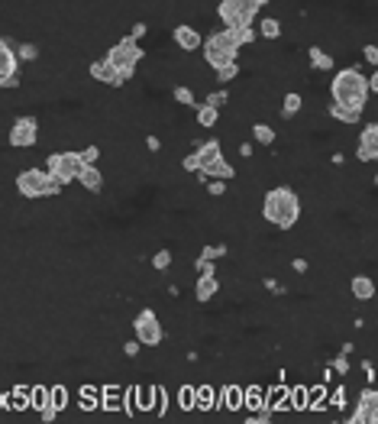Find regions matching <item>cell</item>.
<instances>
[{
  "instance_id": "1",
  "label": "cell",
  "mask_w": 378,
  "mask_h": 424,
  "mask_svg": "<svg viewBox=\"0 0 378 424\" xmlns=\"http://www.w3.org/2000/svg\"><path fill=\"white\" fill-rule=\"evenodd\" d=\"M259 217H262L268 227L281 233H291L304 217V204H301V194L295 192L291 185H272L265 188L262 194V208H259Z\"/></svg>"
},
{
  "instance_id": "2",
  "label": "cell",
  "mask_w": 378,
  "mask_h": 424,
  "mask_svg": "<svg viewBox=\"0 0 378 424\" xmlns=\"http://www.w3.org/2000/svg\"><path fill=\"white\" fill-rule=\"evenodd\" d=\"M333 104L340 107H355V110H365L369 104L372 91H369V75H365L359 65H346V69H336L330 78V88H326Z\"/></svg>"
},
{
  "instance_id": "3",
  "label": "cell",
  "mask_w": 378,
  "mask_h": 424,
  "mask_svg": "<svg viewBox=\"0 0 378 424\" xmlns=\"http://www.w3.org/2000/svg\"><path fill=\"white\" fill-rule=\"evenodd\" d=\"M13 192L20 201H52L61 198L65 185H59L52 175L46 172V165H30V169H20L13 175Z\"/></svg>"
},
{
  "instance_id": "4",
  "label": "cell",
  "mask_w": 378,
  "mask_h": 424,
  "mask_svg": "<svg viewBox=\"0 0 378 424\" xmlns=\"http://www.w3.org/2000/svg\"><path fill=\"white\" fill-rule=\"evenodd\" d=\"M197 159H201V172L197 175L204 178H220V182H233L240 172H236V165L227 159V153H223V139L220 136H204L201 143L194 146Z\"/></svg>"
},
{
  "instance_id": "5",
  "label": "cell",
  "mask_w": 378,
  "mask_h": 424,
  "mask_svg": "<svg viewBox=\"0 0 378 424\" xmlns=\"http://www.w3.org/2000/svg\"><path fill=\"white\" fill-rule=\"evenodd\" d=\"M240 39H236L233 30H213L204 36V46H201V59H204L207 69H217V65L227 62H240Z\"/></svg>"
},
{
  "instance_id": "6",
  "label": "cell",
  "mask_w": 378,
  "mask_h": 424,
  "mask_svg": "<svg viewBox=\"0 0 378 424\" xmlns=\"http://www.w3.org/2000/svg\"><path fill=\"white\" fill-rule=\"evenodd\" d=\"M272 0H217V20L223 30H242L256 23L259 10Z\"/></svg>"
},
{
  "instance_id": "7",
  "label": "cell",
  "mask_w": 378,
  "mask_h": 424,
  "mask_svg": "<svg viewBox=\"0 0 378 424\" xmlns=\"http://www.w3.org/2000/svg\"><path fill=\"white\" fill-rule=\"evenodd\" d=\"M104 59H107L110 65H117V69H120L123 75L133 81V75L139 71V65L146 62V49H143V42H136V39L120 36L114 46L104 52Z\"/></svg>"
},
{
  "instance_id": "8",
  "label": "cell",
  "mask_w": 378,
  "mask_h": 424,
  "mask_svg": "<svg viewBox=\"0 0 378 424\" xmlns=\"http://www.w3.org/2000/svg\"><path fill=\"white\" fill-rule=\"evenodd\" d=\"M39 133H42V126H39L36 114H16L7 130V146L16 149V153H30V149L39 146V139H42Z\"/></svg>"
},
{
  "instance_id": "9",
  "label": "cell",
  "mask_w": 378,
  "mask_h": 424,
  "mask_svg": "<svg viewBox=\"0 0 378 424\" xmlns=\"http://www.w3.org/2000/svg\"><path fill=\"white\" fill-rule=\"evenodd\" d=\"M81 149H55L46 155V172L59 182V185H75L78 182V169H81Z\"/></svg>"
},
{
  "instance_id": "10",
  "label": "cell",
  "mask_w": 378,
  "mask_h": 424,
  "mask_svg": "<svg viewBox=\"0 0 378 424\" xmlns=\"http://www.w3.org/2000/svg\"><path fill=\"white\" fill-rule=\"evenodd\" d=\"M20 55H16V42L7 36H0V91H20L23 85V71H20Z\"/></svg>"
},
{
  "instance_id": "11",
  "label": "cell",
  "mask_w": 378,
  "mask_h": 424,
  "mask_svg": "<svg viewBox=\"0 0 378 424\" xmlns=\"http://www.w3.org/2000/svg\"><path fill=\"white\" fill-rule=\"evenodd\" d=\"M133 334H136V340L143 347H159L165 340V324L155 314V308H139V314L133 317Z\"/></svg>"
},
{
  "instance_id": "12",
  "label": "cell",
  "mask_w": 378,
  "mask_h": 424,
  "mask_svg": "<svg viewBox=\"0 0 378 424\" xmlns=\"http://www.w3.org/2000/svg\"><path fill=\"white\" fill-rule=\"evenodd\" d=\"M88 78H91L94 85H104V88H126L129 78L123 75L117 65H110L107 59H94L88 62Z\"/></svg>"
},
{
  "instance_id": "13",
  "label": "cell",
  "mask_w": 378,
  "mask_h": 424,
  "mask_svg": "<svg viewBox=\"0 0 378 424\" xmlns=\"http://www.w3.org/2000/svg\"><path fill=\"white\" fill-rule=\"evenodd\" d=\"M349 424H378V389L369 386L359 392V401H355L353 415L346 418Z\"/></svg>"
},
{
  "instance_id": "14",
  "label": "cell",
  "mask_w": 378,
  "mask_h": 424,
  "mask_svg": "<svg viewBox=\"0 0 378 424\" xmlns=\"http://www.w3.org/2000/svg\"><path fill=\"white\" fill-rule=\"evenodd\" d=\"M78 188H81L84 194H104V185H107V175L100 172V165L98 163H81V169H78V182H75Z\"/></svg>"
},
{
  "instance_id": "15",
  "label": "cell",
  "mask_w": 378,
  "mask_h": 424,
  "mask_svg": "<svg viewBox=\"0 0 378 424\" xmlns=\"http://www.w3.org/2000/svg\"><path fill=\"white\" fill-rule=\"evenodd\" d=\"M172 46L182 49V52H197V49L204 46V36L197 30L194 23H175L172 26Z\"/></svg>"
},
{
  "instance_id": "16",
  "label": "cell",
  "mask_w": 378,
  "mask_h": 424,
  "mask_svg": "<svg viewBox=\"0 0 378 424\" xmlns=\"http://www.w3.org/2000/svg\"><path fill=\"white\" fill-rule=\"evenodd\" d=\"M349 298L359 301V305H365V301H375L378 295V285H375V278L369 276V272H353L349 276Z\"/></svg>"
},
{
  "instance_id": "17",
  "label": "cell",
  "mask_w": 378,
  "mask_h": 424,
  "mask_svg": "<svg viewBox=\"0 0 378 424\" xmlns=\"http://www.w3.org/2000/svg\"><path fill=\"white\" fill-rule=\"evenodd\" d=\"M220 288H223V282H220L217 272H201L194 282V301L197 305H207V301H213L220 295Z\"/></svg>"
},
{
  "instance_id": "18",
  "label": "cell",
  "mask_w": 378,
  "mask_h": 424,
  "mask_svg": "<svg viewBox=\"0 0 378 424\" xmlns=\"http://www.w3.org/2000/svg\"><path fill=\"white\" fill-rule=\"evenodd\" d=\"M304 110V94L301 91H285L281 94V107H278V120L281 124H295Z\"/></svg>"
},
{
  "instance_id": "19",
  "label": "cell",
  "mask_w": 378,
  "mask_h": 424,
  "mask_svg": "<svg viewBox=\"0 0 378 424\" xmlns=\"http://www.w3.org/2000/svg\"><path fill=\"white\" fill-rule=\"evenodd\" d=\"M326 117H330L333 124H343V126H359L362 124L365 110H355V107H340V104H333L326 100Z\"/></svg>"
},
{
  "instance_id": "20",
  "label": "cell",
  "mask_w": 378,
  "mask_h": 424,
  "mask_svg": "<svg viewBox=\"0 0 378 424\" xmlns=\"http://www.w3.org/2000/svg\"><path fill=\"white\" fill-rule=\"evenodd\" d=\"M307 65L310 71H336V55H330L324 46H307Z\"/></svg>"
},
{
  "instance_id": "21",
  "label": "cell",
  "mask_w": 378,
  "mask_h": 424,
  "mask_svg": "<svg viewBox=\"0 0 378 424\" xmlns=\"http://www.w3.org/2000/svg\"><path fill=\"white\" fill-rule=\"evenodd\" d=\"M220 117H223V110L220 107H211V104H204V100H197L194 104V124L201 126V130H213V126L220 124Z\"/></svg>"
},
{
  "instance_id": "22",
  "label": "cell",
  "mask_w": 378,
  "mask_h": 424,
  "mask_svg": "<svg viewBox=\"0 0 378 424\" xmlns=\"http://www.w3.org/2000/svg\"><path fill=\"white\" fill-rule=\"evenodd\" d=\"M355 146L369 149V155L378 163V120H372V124H362V130L355 133Z\"/></svg>"
},
{
  "instance_id": "23",
  "label": "cell",
  "mask_w": 378,
  "mask_h": 424,
  "mask_svg": "<svg viewBox=\"0 0 378 424\" xmlns=\"http://www.w3.org/2000/svg\"><path fill=\"white\" fill-rule=\"evenodd\" d=\"M256 30H259V39H265V42H278L281 36H285V23H281L278 16H262L256 23Z\"/></svg>"
},
{
  "instance_id": "24",
  "label": "cell",
  "mask_w": 378,
  "mask_h": 424,
  "mask_svg": "<svg viewBox=\"0 0 378 424\" xmlns=\"http://www.w3.org/2000/svg\"><path fill=\"white\" fill-rule=\"evenodd\" d=\"M249 133H252V143L262 149L275 146V139H278V130H275L272 124H265V120H256V124L249 126Z\"/></svg>"
},
{
  "instance_id": "25",
  "label": "cell",
  "mask_w": 378,
  "mask_h": 424,
  "mask_svg": "<svg viewBox=\"0 0 378 424\" xmlns=\"http://www.w3.org/2000/svg\"><path fill=\"white\" fill-rule=\"evenodd\" d=\"M240 78H242L240 62H227V65H217V69H213V81H217V88H230L233 81H240Z\"/></svg>"
},
{
  "instance_id": "26",
  "label": "cell",
  "mask_w": 378,
  "mask_h": 424,
  "mask_svg": "<svg viewBox=\"0 0 378 424\" xmlns=\"http://www.w3.org/2000/svg\"><path fill=\"white\" fill-rule=\"evenodd\" d=\"M16 55H20V62L33 65L42 59V49H39V42H33V39H20V42H16Z\"/></svg>"
},
{
  "instance_id": "27",
  "label": "cell",
  "mask_w": 378,
  "mask_h": 424,
  "mask_svg": "<svg viewBox=\"0 0 378 424\" xmlns=\"http://www.w3.org/2000/svg\"><path fill=\"white\" fill-rule=\"evenodd\" d=\"M172 100L178 104V107H194L197 104V94L191 85H184V81H178V85H172Z\"/></svg>"
},
{
  "instance_id": "28",
  "label": "cell",
  "mask_w": 378,
  "mask_h": 424,
  "mask_svg": "<svg viewBox=\"0 0 378 424\" xmlns=\"http://www.w3.org/2000/svg\"><path fill=\"white\" fill-rule=\"evenodd\" d=\"M172 262H175V253L168 247H159L155 253L149 256V266L152 272H172Z\"/></svg>"
},
{
  "instance_id": "29",
  "label": "cell",
  "mask_w": 378,
  "mask_h": 424,
  "mask_svg": "<svg viewBox=\"0 0 378 424\" xmlns=\"http://www.w3.org/2000/svg\"><path fill=\"white\" fill-rule=\"evenodd\" d=\"M204 104H211V107H230L233 104V94H230V88H211L207 91V98H204Z\"/></svg>"
},
{
  "instance_id": "30",
  "label": "cell",
  "mask_w": 378,
  "mask_h": 424,
  "mask_svg": "<svg viewBox=\"0 0 378 424\" xmlns=\"http://www.w3.org/2000/svg\"><path fill=\"white\" fill-rule=\"evenodd\" d=\"M227 192H230V182H220V178H204V194L207 198H227Z\"/></svg>"
},
{
  "instance_id": "31",
  "label": "cell",
  "mask_w": 378,
  "mask_h": 424,
  "mask_svg": "<svg viewBox=\"0 0 378 424\" xmlns=\"http://www.w3.org/2000/svg\"><path fill=\"white\" fill-rule=\"evenodd\" d=\"M223 408H230V411L242 408V389L240 386H227V389H223Z\"/></svg>"
},
{
  "instance_id": "32",
  "label": "cell",
  "mask_w": 378,
  "mask_h": 424,
  "mask_svg": "<svg viewBox=\"0 0 378 424\" xmlns=\"http://www.w3.org/2000/svg\"><path fill=\"white\" fill-rule=\"evenodd\" d=\"M178 169H182L184 175H197V172H201V159H197L194 149H191V153H184L182 159H178Z\"/></svg>"
},
{
  "instance_id": "33",
  "label": "cell",
  "mask_w": 378,
  "mask_h": 424,
  "mask_svg": "<svg viewBox=\"0 0 378 424\" xmlns=\"http://www.w3.org/2000/svg\"><path fill=\"white\" fill-rule=\"evenodd\" d=\"M236 33V39H240V46L246 49V46H256L259 42V30H256V23L252 26H242V30H233Z\"/></svg>"
},
{
  "instance_id": "34",
  "label": "cell",
  "mask_w": 378,
  "mask_h": 424,
  "mask_svg": "<svg viewBox=\"0 0 378 424\" xmlns=\"http://www.w3.org/2000/svg\"><path fill=\"white\" fill-rule=\"evenodd\" d=\"M272 421V405L265 401V405H259L256 411H249V418H246V424H268Z\"/></svg>"
},
{
  "instance_id": "35",
  "label": "cell",
  "mask_w": 378,
  "mask_h": 424,
  "mask_svg": "<svg viewBox=\"0 0 378 424\" xmlns=\"http://www.w3.org/2000/svg\"><path fill=\"white\" fill-rule=\"evenodd\" d=\"M49 405V389L46 386H36V389H30V408H46Z\"/></svg>"
},
{
  "instance_id": "36",
  "label": "cell",
  "mask_w": 378,
  "mask_h": 424,
  "mask_svg": "<svg viewBox=\"0 0 378 424\" xmlns=\"http://www.w3.org/2000/svg\"><path fill=\"white\" fill-rule=\"evenodd\" d=\"M49 405L59 408V411H65V405H69V389H61V386L49 389Z\"/></svg>"
},
{
  "instance_id": "37",
  "label": "cell",
  "mask_w": 378,
  "mask_h": 424,
  "mask_svg": "<svg viewBox=\"0 0 378 424\" xmlns=\"http://www.w3.org/2000/svg\"><path fill=\"white\" fill-rule=\"evenodd\" d=\"M213 401H217V395H213L211 386H197V408L207 411V408H213Z\"/></svg>"
},
{
  "instance_id": "38",
  "label": "cell",
  "mask_w": 378,
  "mask_h": 424,
  "mask_svg": "<svg viewBox=\"0 0 378 424\" xmlns=\"http://www.w3.org/2000/svg\"><path fill=\"white\" fill-rule=\"evenodd\" d=\"M178 405H182L184 411L197 408V389H194V386H184L182 392H178Z\"/></svg>"
},
{
  "instance_id": "39",
  "label": "cell",
  "mask_w": 378,
  "mask_h": 424,
  "mask_svg": "<svg viewBox=\"0 0 378 424\" xmlns=\"http://www.w3.org/2000/svg\"><path fill=\"white\" fill-rule=\"evenodd\" d=\"M359 55H362V62H365V65L378 69V42H365V46L359 49Z\"/></svg>"
},
{
  "instance_id": "40",
  "label": "cell",
  "mask_w": 378,
  "mask_h": 424,
  "mask_svg": "<svg viewBox=\"0 0 378 424\" xmlns=\"http://www.w3.org/2000/svg\"><path fill=\"white\" fill-rule=\"evenodd\" d=\"M242 401H246V408H249V411H256L259 405H265V395H262V389H246V395H242Z\"/></svg>"
},
{
  "instance_id": "41",
  "label": "cell",
  "mask_w": 378,
  "mask_h": 424,
  "mask_svg": "<svg viewBox=\"0 0 378 424\" xmlns=\"http://www.w3.org/2000/svg\"><path fill=\"white\" fill-rule=\"evenodd\" d=\"M126 36H129V39H136V42H143V39L149 36V23H146V20H136V23H129Z\"/></svg>"
},
{
  "instance_id": "42",
  "label": "cell",
  "mask_w": 378,
  "mask_h": 424,
  "mask_svg": "<svg viewBox=\"0 0 378 424\" xmlns=\"http://www.w3.org/2000/svg\"><path fill=\"white\" fill-rule=\"evenodd\" d=\"M100 155H104L100 143H88V146L81 149V159H84V163H100Z\"/></svg>"
},
{
  "instance_id": "43",
  "label": "cell",
  "mask_w": 378,
  "mask_h": 424,
  "mask_svg": "<svg viewBox=\"0 0 378 424\" xmlns=\"http://www.w3.org/2000/svg\"><path fill=\"white\" fill-rule=\"evenodd\" d=\"M143 143H146V153H149V155H159L162 153V136H159V133H146Z\"/></svg>"
},
{
  "instance_id": "44",
  "label": "cell",
  "mask_w": 378,
  "mask_h": 424,
  "mask_svg": "<svg viewBox=\"0 0 378 424\" xmlns=\"http://www.w3.org/2000/svg\"><path fill=\"white\" fill-rule=\"evenodd\" d=\"M288 266H291V272H295V276H307V272H310V259H307V256H291V262H288Z\"/></svg>"
},
{
  "instance_id": "45",
  "label": "cell",
  "mask_w": 378,
  "mask_h": 424,
  "mask_svg": "<svg viewBox=\"0 0 378 424\" xmlns=\"http://www.w3.org/2000/svg\"><path fill=\"white\" fill-rule=\"evenodd\" d=\"M10 395H13V405H16V408H30V389H26V386H16Z\"/></svg>"
},
{
  "instance_id": "46",
  "label": "cell",
  "mask_w": 378,
  "mask_h": 424,
  "mask_svg": "<svg viewBox=\"0 0 378 424\" xmlns=\"http://www.w3.org/2000/svg\"><path fill=\"white\" fill-rule=\"evenodd\" d=\"M326 366H330L333 372H340V376H346V372H349V356H346V353H340V356H333V360L326 363Z\"/></svg>"
},
{
  "instance_id": "47",
  "label": "cell",
  "mask_w": 378,
  "mask_h": 424,
  "mask_svg": "<svg viewBox=\"0 0 378 424\" xmlns=\"http://www.w3.org/2000/svg\"><path fill=\"white\" fill-rule=\"evenodd\" d=\"M98 392L100 389H81V408H98Z\"/></svg>"
},
{
  "instance_id": "48",
  "label": "cell",
  "mask_w": 378,
  "mask_h": 424,
  "mask_svg": "<svg viewBox=\"0 0 378 424\" xmlns=\"http://www.w3.org/2000/svg\"><path fill=\"white\" fill-rule=\"evenodd\" d=\"M236 153H240V159H256V143L252 139H240Z\"/></svg>"
},
{
  "instance_id": "49",
  "label": "cell",
  "mask_w": 378,
  "mask_h": 424,
  "mask_svg": "<svg viewBox=\"0 0 378 424\" xmlns=\"http://www.w3.org/2000/svg\"><path fill=\"white\" fill-rule=\"evenodd\" d=\"M326 392H330V389H326V382H320V386L314 389V399H310V408H320V405H324V399H326Z\"/></svg>"
},
{
  "instance_id": "50",
  "label": "cell",
  "mask_w": 378,
  "mask_h": 424,
  "mask_svg": "<svg viewBox=\"0 0 378 424\" xmlns=\"http://www.w3.org/2000/svg\"><path fill=\"white\" fill-rule=\"evenodd\" d=\"M330 165H333V169H343V165H346V153H343V149H333V153H330Z\"/></svg>"
},
{
  "instance_id": "51",
  "label": "cell",
  "mask_w": 378,
  "mask_h": 424,
  "mask_svg": "<svg viewBox=\"0 0 378 424\" xmlns=\"http://www.w3.org/2000/svg\"><path fill=\"white\" fill-rule=\"evenodd\" d=\"M139 350H143L139 340H126V343H123V356H139Z\"/></svg>"
},
{
  "instance_id": "52",
  "label": "cell",
  "mask_w": 378,
  "mask_h": 424,
  "mask_svg": "<svg viewBox=\"0 0 378 424\" xmlns=\"http://www.w3.org/2000/svg\"><path fill=\"white\" fill-rule=\"evenodd\" d=\"M362 370H365V379H369V386H375V379H378V372L372 370V363H369V360L362 363Z\"/></svg>"
},
{
  "instance_id": "53",
  "label": "cell",
  "mask_w": 378,
  "mask_h": 424,
  "mask_svg": "<svg viewBox=\"0 0 378 424\" xmlns=\"http://www.w3.org/2000/svg\"><path fill=\"white\" fill-rule=\"evenodd\" d=\"M39 415H42V421H55V415H59V408H52V405H46V408H42V411H39Z\"/></svg>"
},
{
  "instance_id": "54",
  "label": "cell",
  "mask_w": 378,
  "mask_h": 424,
  "mask_svg": "<svg viewBox=\"0 0 378 424\" xmlns=\"http://www.w3.org/2000/svg\"><path fill=\"white\" fill-rule=\"evenodd\" d=\"M330 392H333V408H343V389H330Z\"/></svg>"
},
{
  "instance_id": "55",
  "label": "cell",
  "mask_w": 378,
  "mask_h": 424,
  "mask_svg": "<svg viewBox=\"0 0 378 424\" xmlns=\"http://www.w3.org/2000/svg\"><path fill=\"white\" fill-rule=\"evenodd\" d=\"M369 91H372V94H378V69L372 71V78H369Z\"/></svg>"
},
{
  "instance_id": "56",
  "label": "cell",
  "mask_w": 378,
  "mask_h": 424,
  "mask_svg": "<svg viewBox=\"0 0 378 424\" xmlns=\"http://www.w3.org/2000/svg\"><path fill=\"white\" fill-rule=\"evenodd\" d=\"M372 188H378V172H372Z\"/></svg>"
}]
</instances>
